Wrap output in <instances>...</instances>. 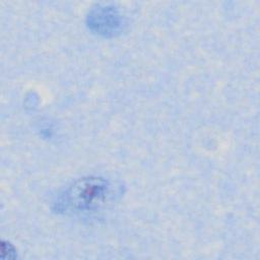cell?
I'll return each mask as SVG.
<instances>
[{
    "label": "cell",
    "instance_id": "6da1fadb",
    "mask_svg": "<svg viewBox=\"0 0 260 260\" xmlns=\"http://www.w3.org/2000/svg\"><path fill=\"white\" fill-rule=\"evenodd\" d=\"M114 197L112 184L100 177L76 180L59 194L54 210L64 214H80L95 211Z\"/></svg>",
    "mask_w": 260,
    "mask_h": 260
},
{
    "label": "cell",
    "instance_id": "7a4b0ae2",
    "mask_svg": "<svg viewBox=\"0 0 260 260\" xmlns=\"http://www.w3.org/2000/svg\"><path fill=\"white\" fill-rule=\"evenodd\" d=\"M87 27L99 36L114 37L120 34L125 25L124 16L115 6L98 5L86 16Z\"/></svg>",
    "mask_w": 260,
    "mask_h": 260
}]
</instances>
